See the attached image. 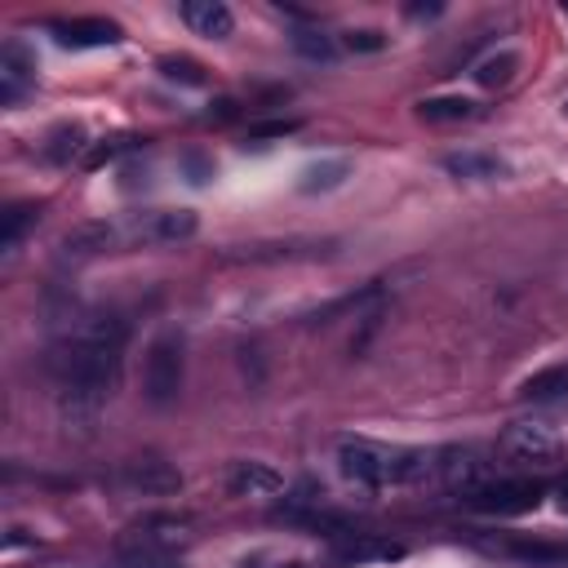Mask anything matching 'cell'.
<instances>
[{
  "mask_svg": "<svg viewBox=\"0 0 568 568\" xmlns=\"http://www.w3.org/2000/svg\"><path fill=\"white\" fill-rule=\"evenodd\" d=\"M502 453L524 462V466H555L559 462V440L537 422H515L502 435Z\"/></svg>",
  "mask_w": 568,
  "mask_h": 568,
  "instance_id": "obj_5",
  "label": "cell"
},
{
  "mask_svg": "<svg viewBox=\"0 0 568 568\" xmlns=\"http://www.w3.org/2000/svg\"><path fill=\"white\" fill-rule=\"evenodd\" d=\"M294 50L303 59H316V63H329L334 59V41L325 32H294Z\"/></svg>",
  "mask_w": 568,
  "mask_h": 568,
  "instance_id": "obj_18",
  "label": "cell"
},
{
  "mask_svg": "<svg viewBox=\"0 0 568 568\" xmlns=\"http://www.w3.org/2000/svg\"><path fill=\"white\" fill-rule=\"evenodd\" d=\"M466 502L484 515H528L541 506V484L533 480H488L475 493H466Z\"/></svg>",
  "mask_w": 568,
  "mask_h": 568,
  "instance_id": "obj_4",
  "label": "cell"
},
{
  "mask_svg": "<svg viewBox=\"0 0 568 568\" xmlns=\"http://www.w3.org/2000/svg\"><path fill=\"white\" fill-rule=\"evenodd\" d=\"M28 213H32V209H23V204L6 213V235H0V240H6V249H14V240L23 235V227H28Z\"/></svg>",
  "mask_w": 568,
  "mask_h": 568,
  "instance_id": "obj_21",
  "label": "cell"
},
{
  "mask_svg": "<svg viewBox=\"0 0 568 568\" xmlns=\"http://www.w3.org/2000/svg\"><path fill=\"white\" fill-rule=\"evenodd\" d=\"M28 72H32V67L23 63V54H19L14 45H10L6 54H0V85H6V103H14V98H19V90L28 85Z\"/></svg>",
  "mask_w": 568,
  "mask_h": 568,
  "instance_id": "obj_16",
  "label": "cell"
},
{
  "mask_svg": "<svg viewBox=\"0 0 568 568\" xmlns=\"http://www.w3.org/2000/svg\"><path fill=\"white\" fill-rule=\"evenodd\" d=\"M444 169H449V173H457V178H497V173H502V165H497L493 156H475V151L449 156V160H444Z\"/></svg>",
  "mask_w": 568,
  "mask_h": 568,
  "instance_id": "obj_15",
  "label": "cell"
},
{
  "mask_svg": "<svg viewBox=\"0 0 568 568\" xmlns=\"http://www.w3.org/2000/svg\"><path fill=\"white\" fill-rule=\"evenodd\" d=\"M294 129H298V120H275V125L253 129V138H280V134H294Z\"/></svg>",
  "mask_w": 568,
  "mask_h": 568,
  "instance_id": "obj_22",
  "label": "cell"
},
{
  "mask_svg": "<svg viewBox=\"0 0 568 568\" xmlns=\"http://www.w3.org/2000/svg\"><path fill=\"white\" fill-rule=\"evenodd\" d=\"M280 488H284V475L266 462H231V471H227L231 497H275Z\"/></svg>",
  "mask_w": 568,
  "mask_h": 568,
  "instance_id": "obj_6",
  "label": "cell"
},
{
  "mask_svg": "<svg viewBox=\"0 0 568 568\" xmlns=\"http://www.w3.org/2000/svg\"><path fill=\"white\" fill-rule=\"evenodd\" d=\"M338 462L351 480L369 488H391V484H422L435 475V453L422 449H396V444H369V440H347L338 449Z\"/></svg>",
  "mask_w": 568,
  "mask_h": 568,
  "instance_id": "obj_2",
  "label": "cell"
},
{
  "mask_svg": "<svg viewBox=\"0 0 568 568\" xmlns=\"http://www.w3.org/2000/svg\"><path fill=\"white\" fill-rule=\"evenodd\" d=\"M515 72H519V54L502 50V54H493V59H484V63L475 67V81H480L484 90H497V85H511Z\"/></svg>",
  "mask_w": 568,
  "mask_h": 568,
  "instance_id": "obj_13",
  "label": "cell"
},
{
  "mask_svg": "<svg viewBox=\"0 0 568 568\" xmlns=\"http://www.w3.org/2000/svg\"><path fill=\"white\" fill-rule=\"evenodd\" d=\"M54 32H59V45H72V50H103V45H116V41H120V28L107 23V19L54 23Z\"/></svg>",
  "mask_w": 568,
  "mask_h": 568,
  "instance_id": "obj_9",
  "label": "cell"
},
{
  "mask_svg": "<svg viewBox=\"0 0 568 568\" xmlns=\"http://www.w3.org/2000/svg\"><path fill=\"white\" fill-rule=\"evenodd\" d=\"M564 396H568V365L546 369V374H533L524 382V400H533V404H550V400H564Z\"/></svg>",
  "mask_w": 568,
  "mask_h": 568,
  "instance_id": "obj_12",
  "label": "cell"
},
{
  "mask_svg": "<svg viewBox=\"0 0 568 568\" xmlns=\"http://www.w3.org/2000/svg\"><path fill=\"white\" fill-rule=\"evenodd\" d=\"M347 178V160H334V165H312L303 173V191H316V187H338Z\"/></svg>",
  "mask_w": 568,
  "mask_h": 568,
  "instance_id": "obj_19",
  "label": "cell"
},
{
  "mask_svg": "<svg viewBox=\"0 0 568 568\" xmlns=\"http://www.w3.org/2000/svg\"><path fill=\"white\" fill-rule=\"evenodd\" d=\"M347 50H356V54H378V50H387V36H382V32H351V36H347Z\"/></svg>",
  "mask_w": 568,
  "mask_h": 568,
  "instance_id": "obj_20",
  "label": "cell"
},
{
  "mask_svg": "<svg viewBox=\"0 0 568 568\" xmlns=\"http://www.w3.org/2000/svg\"><path fill=\"white\" fill-rule=\"evenodd\" d=\"M160 76L165 81H178V85H204V67L196 59H160Z\"/></svg>",
  "mask_w": 568,
  "mask_h": 568,
  "instance_id": "obj_17",
  "label": "cell"
},
{
  "mask_svg": "<svg viewBox=\"0 0 568 568\" xmlns=\"http://www.w3.org/2000/svg\"><path fill=\"white\" fill-rule=\"evenodd\" d=\"M125 484H134L143 493H178L182 475L169 462H160V457H138V462L125 466Z\"/></svg>",
  "mask_w": 568,
  "mask_h": 568,
  "instance_id": "obj_10",
  "label": "cell"
},
{
  "mask_svg": "<svg viewBox=\"0 0 568 568\" xmlns=\"http://www.w3.org/2000/svg\"><path fill=\"white\" fill-rule=\"evenodd\" d=\"M435 471H440L453 488H462V497L475 493L480 484H488V466H484V457H480L475 449H449V453H440V457H435Z\"/></svg>",
  "mask_w": 568,
  "mask_h": 568,
  "instance_id": "obj_7",
  "label": "cell"
},
{
  "mask_svg": "<svg viewBox=\"0 0 568 568\" xmlns=\"http://www.w3.org/2000/svg\"><path fill=\"white\" fill-rule=\"evenodd\" d=\"M138 231H143V240H187V235H196V213H187V209L151 213V222L138 227Z\"/></svg>",
  "mask_w": 568,
  "mask_h": 568,
  "instance_id": "obj_11",
  "label": "cell"
},
{
  "mask_svg": "<svg viewBox=\"0 0 568 568\" xmlns=\"http://www.w3.org/2000/svg\"><path fill=\"white\" fill-rule=\"evenodd\" d=\"M182 19L196 36H209V41H227L231 28H235V19H231V10L222 6V0H187Z\"/></svg>",
  "mask_w": 568,
  "mask_h": 568,
  "instance_id": "obj_8",
  "label": "cell"
},
{
  "mask_svg": "<svg viewBox=\"0 0 568 568\" xmlns=\"http://www.w3.org/2000/svg\"><path fill=\"white\" fill-rule=\"evenodd\" d=\"M120 351H125V325L116 316H94L85 320L59 351V374H63V391L76 404L98 409L103 396L116 382L120 369Z\"/></svg>",
  "mask_w": 568,
  "mask_h": 568,
  "instance_id": "obj_1",
  "label": "cell"
},
{
  "mask_svg": "<svg viewBox=\"0 0 568 568\" xmlns=\"http://www.w3.org/2000/svg\"><path fill=\"white\" fill-rule=\"evenodd\" d=\"M418 112L431 125H449V120H471L475 116V103L471 98H427Z\"/></svg>",
  "mask_w": 568,
  "mask_h": 568,
  "instance_id": "obj_14",
  "label": "cell"
},
{
  "mask_svg": "<svg viewBox=\"0 0 568 568\" xmlns=\"http://www.w3.org/2000/svg\"><path fill=\"white\" fill-rule=\"evenodd\" d=\"M559 502H564V511H568V480L559 484Z\"/></svg>",
  "mask_w": 568,
  "mask_h": 568,
  "instance_id": "obj_23",
  "label": "cell"
},
{
  "mask_svg": "<svg viewBox=\"0 0 568 568\" xmlns=\"http://www.w3.org/2000/svg\"><path fill=\"white\" fill-rule=\"evenodd\" d=\"M284 568H303V564H284Z\"/></svg>",
  "mask_w": 568,
  "mask_h": 568,
  "instance_id": "obj_24",
  "label": "cell"
},
{
  "mask_svg": "<svg viewBox=\"0 0 568 568\" xmlns=\"http://www.w3.org/2000/svg\"><path fill=\"white\" fill-rule=\"evenodd\" d=\"M143 391L156 409L173 404L178 391H182V343L178 334H160L151 347H147V365H143Z\"/></svg>",
  "mask_w": 568,
  "mask_h": 568,
  "instance_id": "obj_3",
  "label": "cell"
}]
</instances>
